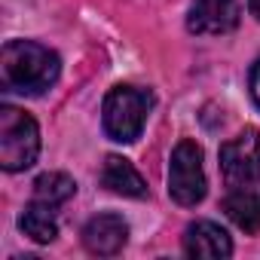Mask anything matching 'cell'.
I'll return each instance as SVG.
<instances>
[{
  "mask_svg": "<svg viewBox=\"0 0 260 260\" xmlns=\"http://www.w3.org/2000/svg\"><path fill=\"white\" fill-rule=\"evenodd\" d=\"M61 74L58 55L34 40H10L0 49V83L7 92L43 95Z\"/></svg>",
  "mask_w": 260,
  "mask_h": 260,
  "instance_id": "cell-1",
  "label": "cell"
},
{
  "mask_svg": "<svg viewBox=\"0 0 260 260\" xmlns=\"http://www.w3.org/2000/svg\"><path fill=\"white\" fill-rule=\"evenodd\" d=\"M153 107V95L147 89L138 86H116L110 89V95L104 98V110H101V122L110 141L119 144H132L141 138L147 113Z\"/></svg>",
  "mask_w": 260,
  "mask_h": 260,
  "instance_id": "cell-2",
  "label": "cell"
},
{
  "mask_svg": "<svg viewBox=\"0 0 260 260\" xmlns=\"http://www.w3.org/2000/svg\"><path fill=\"white\" fill-rule=\"evenodd\" d=\"M40 128L31 113L4 104L0 107V166L7 172H25L37 162Z\"/></svg>",
  "mask_w": 260,
  "mask_h": 260,
  "instance_id": "cell-3",
  "label": "cell"
},
{
  "mask_svg": "<svg viewBox=\"0 0 260 260\" xmlns=\"http://www.w3.org/2000/svg\"><path fill=\"white\" fill-rule=\"evenodd\" d=\"M169 196L178 205H196L205 199V169H202V147L184 138L172 150L169 162Z\"/></svg>",
  "mask_w": 260,
  "mask_h": 260,
  "instance_id": "cell-4",
  "label": "cell"
},
{
  "mask_svg": "<svg viewBox=\"0 0 260 260\" xmlns=\"http://www.w3.org/2000/svg\"><path fill=\"white\" fill-rule=\"evenodd\" d=\"M220 172L226 187L248 190L260 181V132L245 128L220 147Z\"/></svg>",
  "mask_w": 260,
  "mask_h": 260,
  "instance_id": "cell-5",
  "label": "cell"
},
{
  "mask_svg": "<svg viewBox=\"0 0 260 260\" xmlns=\"http://www.w3.org/2000/svg\"><path fill=\"white\" fill-rule=\"evenodd\" d=\"M239 25L236 0H193L187 28L196 34H226Z\"/></svg>",
  "mask_w": 260,
  "mask_h": 260,
  "instance_id": "cell-6",
  "label": "cell"
},
{
  "mask_svg": "<svg viewBox=\"0 0 260 260\" xmlns=\"http://www.w3.org/2000/svg\"><path fill=\"white\" fill-rule=\"evenodd\" d=\"M125 242H128V223L119 214H98L83 226V245L98 257L119 254Z\"/></svg>",
  "mask_w": 260,
  "mask_h": 260,
  "instance_id": "cell-7",
  "label": "cell"
},
{
  "mask_svg": "<svg viewBox=\"0 0 260 260\" xmlns=\"http://www.w3.org/2000/svg\"><path fill=\"white\" fill-rule=\"evenodd\" d=\"M184 254L187 257L217 260V257H230L233 254V242H230L226 230L217 226L214 220H196L184 233Z\"/></svg>",
  "mask_w": 260,
  "mask_h": 260,
  "instance_id": "cell-8",
  "label": "cell"
},
{
  "mask_svg": "<svg viewBox=\"0 0 260 260\" xmlns=\"http://www.w3.org/2000/svg\"><path fill=\"white\" fill-rule=\"evenodd\" d=\"M101 184H104L110 193H119V196H128V199H144V196H147L144 178L138 175V169H135L132 162L122 159V156H107V159H104Z\"/></svg>",
  "mask_w": 260,
  "mask_h": 260,
  "instance_id": "cell-9",
  "label": "cell"
},
{
  "mask_svg": "<svg viewBox=\"0 0 260 260\" xmlns=\"http://www.w3.org/2000/svg\"><path fill=\"white\" fill-rule=\"evenodd\" d=\"M223 211L239 230L260 233V193H254L251 187L248 190H233L223 199Z\"/></svg>",
  "mask_w": 260,
  "mask_h": 260,
  "instance_id": "cell-10",
  "label": "cell"
},
{
  "mask_svg": "<svg viewBox=\"0 0 260 260\" xmlns=\"http://www.w3.org/2000/svg\"><path fill=\"white\" fill-rule=\"evenodd\" d=\"M19 226H22L25 236H31V239L40 242V245H46V242H52V239L58 236V223H55L52 205H43V202H37V199L22 211Z\"/></svg>",
  "mask_w": 260,
  "mask_h": 260,
  "instance_id": "cell-11",
  "label": "cell"
},
{
  "mask_svg": "<svg viewBox=\"0 0 260 260\" xmlns=\"http://www.w3.org/2000/svg\"><path fill=\"white\" fill-rule=\"evenodd\" d=\"M74 193H77V184L64 172H46V175H40L34 181V199L43 202V205H52V208L68 202Z\"/></svg>",
  "mask_w": 260,
  "mask_h": 260,
  "instance_id": "cell-12",
  "label": "cell"
},
{
  "mask_svg": "<svg viewBox=\"0 0 260 260\" xmlns=\"http://www.w3.org/2000/svg\"><path fill=\"white\" fill-rule=\"evenodd\" d=\"M248 83H251V98H254V104L260 107V61L251 68V77H248Z\"/></svg>",
  "mask_w": 260,
  "mask_h": 260,
  "instance_id": "cell-13",
  "label": "cell"
},
{
  "mask_svg": "<svg viewBox=\"0 0 260 260\" xmlns=\"http://www.w3.org/2000/svg\"><path fill=\"white\" fill-rule=\"evenodd\" d=\"M248 10H251V16L260 22V0H248Z\"/></svg>",
  "mask_w": 260,
  "mask_h": 260,
  "instance_id": "cell-14",
  "label": "cell"
}]
</instances>
